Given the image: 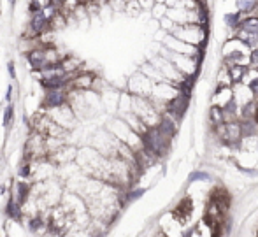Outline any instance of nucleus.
<instances>
[{"instance_id":"1","label":"nucleus","mask_w":258,"mask_h":237,"mask_svg":"<svg viewBox=\"0 0 258 237\" xmlns=\"http://www.w3.org/2000/svg\"><path fill=\"white\" fill-rule=\"evenodd\" d=\"M174 35H176L179 41L188 42V44L197 46V47H199V44H202L204 39H206L204 27H201V25H188V27H181L179 30L174 32Z\"/></svg>"},{"instance_id":"2","label":"nucleus","mask_w":258,"mask_h":237,"mask_svg":"<svg viewBox=\"0 0 258 237\" xmlns=\"http://www.w3.org/2000/svg\"><path fill=\"white\" fill-rule=\"evenodd\" d=\"M170 214H172V216L176 218L181 225L188 223V221L191 220V214H194V202H191L190 197H183V199L179 200V204L172 209V213Z\"/></svg>"},{"instance_id":"3","label":"nucleus","mask_w":258,"mask_h":237,"mask_svg":"<svg viewBox=\"0 0 258 237\" xmlns=\"http://www.w3.org/2000/svg\"><path fill=\"white\" fill-rule=\"evenodd\" d=\"M230 104H234V92H232V88H216L213 105H216L220 109H227Z\"/></svg>"},{"instance_id":"4","label":"nucleus","mask_w":258,"mask_h":237,"mask_svg":"<svg viewBox=\"0 0 258 237\" xmlns=\"http://www.w3.org/2000/svg\"><path fill=\"white\" fill-rule=\"evenodd\" d=\"M232 85H234V81H232V76H230V72H228V67L223 65L216 74V88H230Z\"/></svg>"},{"instance_id":"5","label":"nucleus","mask_w":258,"mask_h":237,"mask_svg":"<svg viewBox=\"0 0 258 237\" xmlns=\"http://www.w3.org/2000/svg\"><path fill=\"white\" fill-rule=\"evenodd\" d=\"M246 71H248V67H242V65H232V67H228V72H230L232 81L234 83H241Z\"/></svg>"},{"instance_id":"6","label":"nucleus","mask_w":258,"mask_h":237,"mask_svg":"<svg viewBox=\"0 0 258 237\" xmlns=\"http://www.w3.org/2000/svg\"><path fill=\"white\" fill-rule=\"evenodd\" d=\"M209 118H211V122H213L214 127L221 125V123H225V120H223V109H220V107H216V105H213V107H211V111H209Z\"/></svg>"},{"instance_id":"7","label":"nucleus","mask_w":258,"mask_h":237,"mask_svg":"<svg viewBox=\"0 0 258 237\" xmlns=\"http://www.w3.org/2000/svg\"><path fill=\"white\" fill-rule=\"evenodd\" d=\"M241 28L251 34H258V18H246L244 21H241Z\"/></svg>"},{"instance_id":"8","label":"nucleus","mask_w":258,"mask_h":237,"mask_svg":"<svg viewBox=\"0 0 258 237\" xmlns=\"http://www.w3.org/2000/svg\"><path fill=\"white\" fill-rule=\"evenodd\" d=\"M211 176L207 172H204V170H195V172L190 174V177H188V181L190 183H197V181H209Z\"/></svg>"},{"instance_id":"9","label":"nucleus","mask_w":258,"mask_h":237,"mask_svg":"<svg viewBox=\"0 0 258 237\" xmlns=\"http://www.w3.org/2000/svg\"><path fill=\"white\" fill-rule=\"evenodd\" d=\"M256 0H237V7L242 11V13H248V11H251L253 7H255Z\"/></svg>"},{"instance_id":"10","label":"nucleus","mask_w":258,"mask_h":237,"mask_svg":"<svg viewBox=\"0 0 258 237\" xmlns=\"http://www.w3.org/2000/svg\"><path fill=\"white\" fill-rule=\"evenodd\" d=\"M225 21H227L228 27H232V28L241 27V25H239V14H227V16H225Z\"/></svg>"},{"instance_id":"11","label":"nucleus","mask_w":258,"mask_h":237,"mask_svg":"<svg viewBox=\"0 0 258 237\" xmlns=\"http://www.w3.org/2000/svg\"><path fill=\"white\" fill-rule=\"evenodd\" d=\"M251 67L258 69V49L251 51Z\"/></svg>"},{"instance_id":"12","label":"nucleus","mask_w":258,"mask_h":237,"mask_svg":"<svg viewBox=\"0 0 258 237\" xmlns=\"http://www.w3.org/2000/svg\"><path fill=\"white\" fill-rule=\"evenodd\" d=\"M139 2L143 4L144 7H151V4H153V2H151V0H139Z\"/></svg>"},{"instance_id":"13","label":"nucleus","mask_w":258,"mask_h":237,"mask_svg":"<svg viewBox=\"0 0 258 237\" xmlns=\"http://www.w3.org/2000/svg\"><path fill=\"white\" fill-rule=\"evenodd\" d=\"M256 237H258V230H256Z\"/></svg>"}]
</instances>
